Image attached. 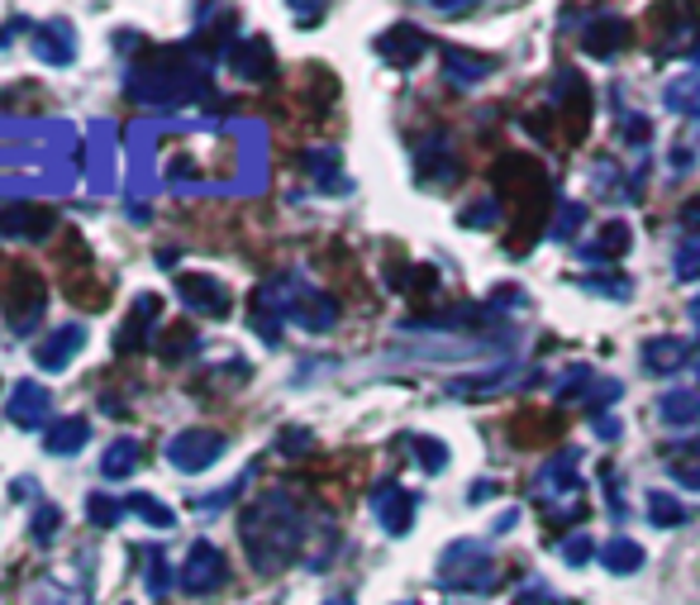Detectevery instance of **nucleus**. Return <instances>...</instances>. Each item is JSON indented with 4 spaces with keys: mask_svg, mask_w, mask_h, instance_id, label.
I'll return each mask as SVG.
<instances>
[{
    "mask_svg": "<svg viewBox=\"0 0 700 605\" xmlns=\"http://www.w3.org/2000/svg\"><path fill=\"white\" fill-rule=\"evenodd\" d=\"M519 605H553V592L544 582H534V586H524V592H519Z\"/></svg>",
    "mask_w": 700,
    "mask_h": 605,
    "instance_id": "obj_43",
    "label": "nucleus"
},
{
    "mask_svg": "<svg viewBox=\"0 0 700 605\" xmlns=\"http://www.w3.org/2000/svg\"><path fill=\"white\" fill-rule=\"evenodd\" d=\"M644 372H653V377H672L687 368V358H691V343L687 339H677V334H658V339H648L644 343Z\"/></svg>",
    "mask_w": 700,
    "mask_h": 605,
    "instance_id": "obj_14",
    "label": "nucleus"
},
{
    "mask_svg": "<svg viewBox=\"0 0 700 605\" xmlns=\"http://www.w3.org/2000/svg\"><path fill=\"white\" fill-rule=\"evenodd\" d=\"M600 563H606L610 577H634V572L648 563V553H644V544H634V539L615 534L610 544H600Z\"/></svg>",
    "mask_w": 700,
    "mask_h": 605,
    "instance_id": "obj_21",
    "label": "nucleus"
},
{
    "mask_svg": "<svg viewBox=\"0 0 700 605\" xmlns=\"http://www.w3.org/2000/svg\"><path fill=\"white\" fill-rule=\"evenodd\" d=\"M86 511H91V524H95V530H115V524H120V505L110 501V496H91V501H86Z\"/></svg>",
    "mask_w": 700,
    "mask_h": 605,
    "instance_id": "obj_41",
    "label": "nucleus"
},
{
    "mask_svg": "<svg viewBox=\"0 0 700 605\" xmlns=\"http://www.w3.org/2000/svg\"><path fill=\"white\" fill-rule=\"evenodd\" d=\"M581 219H586V205H577V201H563V205H558V219H553V225H548L544 234L553 238V244H563V238H572V234H577V225H581Z\"/></svg>",
    "mask_w": 700,
    "mask_h": 605,
    "instance_id": "obj_31",
    "label": "nucleus"
},
{
    "mask_svg": "<svg viewBox=\"0 0 700 605\" xmlns=\"http://www.w3.org/2000/svg\"><path fill=\"white\" fill-rule=\"evenodd\" d=\"M286 320H296L306 329H329L333 320H339V306H333V296H325V291H300V296H291Z\"/></svg>",
    "mask_w": 700,
    "mask_h": 605,
    "instance_id": "obj_18",
    "label": "nucleus"
},
{
    "mask_svg": "<svg viewBox=\"0 0 700 605\" xmlns=\"http://www.w3.org/2000/svg\"><path fill=\"white\" fill-rule=\"evenodd\" d=\"M177 291H182L186 306H196L200 315H219V320L229 315V291H225V286H219L215 277H205V273H182V277H177Z\"/></svg>",
    "mask_w": 700,
    "mask_h": 605,
    "instance_id": "obj_12",
    "label": "nucleus"
},
{
    "mask_svg": "<svg viewBox=\"0 0 700 605\" xmlns=\"http://www.w3.org/2000/svg\"><path fill=\"white\" fill-rule=\"evenodd\" d=\"M410 443H415V463L424 468V472H443V468H449V449H443V439H410Z\"/></svg>",
    "mask_w": 700,
    "mask_h": 605,
    "instance_id": "obj_32",
    "label": "nucleus"
},
{
    "mask_svg": "<svg viewBox=\"0 0 700 605\" xmlns=\"http://www.w3.org/2000/svg\"><path fill=\"white\" fill-rule=\"evenodd\" d=\"M372 511H377L381 530H387L391 539H405V534H410V524H415L420 496H415V491H405L401 482H377V491H372Z\"/></svg>",
    "mask_w": 700,
    "mask_h": 605,
    "instance_id": "obj_6",
    "label": "nucleus"
},
{
    "mask_svg": "<svg viewBox=\"0 0 700 605\" xmlns=\"http://www.w3.org/2000/svg\"><path fill=\"white\" fill-rule=\"evenodd\" d=\"M519 368H515V362H505V368H491L486 377H453L449 381V391L453 396H491V391H505V387H515V377Z\"/></svg>",
    "mask_w": 700,
    "mask_h": 605,
    "instance_id": "obj_23",
    "label": "nucleus"
},
{
    "mask_svg": "<svg viewBox=\"0 0 700 605\" xmlns=\"http://www.w3.org/2000/svg\"><path fill=\"white\" fill-rule=\"evenodd\" d=\"M196 329H191V325H172L167 334H163V339H157V358H163V362H182V358H191V353H196Z\"/></svg>",
    "mask_w": 700,
    "mask_h": 605,
    "instance_id": "obj_29",
    "label": "nucleus"
},
{
    "mask_svg": "<svg viewBox=\"0 0 700 605\" xmlns=\"http://www.w3.org/2000/svg\"><path fill=\"white\" fill-rule=\"evenodd\" d=\"M229 68L244 76V82H267L272 68H277V62H272V43H267V39H244L229 53Z\"/></svg>",
    "mask_w": 700,
    "mask_h": 605,
    "instance_id": "obj_17",
    "label": "nucleus"
},
{
    "mask_svg": "<svg viewBox=\"0 0 700 605\" xmlns=\"http://www.w3.org/2000/svg\"><path fill=\"white\" fill-rule=\"evenodd\" d=\"M167 458H172V468H182V472H205L225 458V439H219L215 429H186V434L172 439Z\"/></svg>",
    "mask_w": 700,
    "mask_h": 605,
    "instance_id": "obj_7",
    "label": "nucleus"
},
{
    "mask_svg": "<svg viewBox=\"0 0 700 605\" xmlns=\"http://www.w3.org/2000/svg\"><path fill=\"white\" fill-rule=\"evenodd\" d=\"M667 476L687 491H700V458H667Z\"/></svg>",
    "mask_w": 700,
    "mask_h": 605,
    "instance_id": "obj_39",
    "label": "nucleus"
},
{
    "mask_svg": "<svg viewBox=\"0 0 700 605\" xmlns=\"http://www.w3.org/2000/svg\"><path fill=\"white\" fill-rule=\"evenodd\" d=\"M157 310H163V300H157V296H138V300H134V315L124 320L120 339H115L120 353H130V348H138L143 339H148V325L157 320Z\"/></svg>",
    "mask_w": 700,
    "mask_h": 605,
    "instance_id": "obj_22",
    "label": "nucleus"
},
{
    "mask_svg": "<svg viewBox=\"0 0 700 605\" xmlns=\"http://www.w3.org/2000/svg\"><path fill=\"white\" fill-rule=\"evenodd\" d=\"M377 53L387 58L395 72H410L429 53V34H424V29H415V24H391L387 34L377 39Z\"/></svg>",
    "mask_w": 700,
    "mask_h": 605,
    "instance_id": "obj_8",
    "label": "nucleus"
},
{
    "mask_svg": "<svg viewBox=\"0 0 700 605\" xmlns=\"http://www.w3.org/2000/svg\"><path fill=\"white\" fill-rule=\"evenodd\" d=\"M415 167H420V177L424 186L434 182V186H449L457 177V148H453V139L449 134H429L420 148H415Z\"/></svg>",
    "mask_w": 700,
    "mask_h": 605,
    "instance_id": "obj_10",
    "label": "nucleus"
},
{
    "mask_svg": "<svg viewBox=\"0 0 700 605\" xmlns=\"http://www.w3.org/2000/svg\"><path fill=\"white\" fill-rule=\"evenodd\" d=\"M629 39H634L629 20H619V14H596V20L581 29V53H586V58L610 62L619 48H629Z\"/></svg>",
    "mask_w": 700,
    "mask_h": 605,
    "instance_id": "obj_9",
    "label": "nucleus"
},
{
    "mask_svg": "<svg viewBox=\"0 0 700 605\" xmlns=\"http://www.w3.org/2000/svg\"><path fill=\"white\" fill-rule=\"evenodd\" d=\"M58 229V215L43 211V205H10L0 211V234H14V238H48Z\"/></svg>",
    "mask_w": 700,
    "mask_h": 605,
    "instance_id": "obj_15",
    "label": "nucleus"
},
{
    "mask_svg": "<svg viewBox=\"0 0 700 605\" xmlns=\"http://www.w3.org/2000/svg\"><path fill=\"white\" fill-rule=\"evenodd\" d=\"M629 244H634L629 219H610V225L600 229L596 238H586V244L577 248V258H581V263H591V267H606V263H615V258H625Z\"/></svg>",
    "mask_w": 700,
    "mask_h": 605,
    "instance_id": "obj_11",
    "label": "nucleus"
},
{
    "mask_svg": "<svg viewBox=\"0 0 700 605\" xmlns=\"http://www.w3.org/2000/svg\"><path fill=\"white\" fill-rule=\"evenodd\" d=\"M0 310L14 329H29L43 315V281L39 273H29L24 263H14L6 277H0Z\"/></svg>",
    "mask_w": 700,
    "mask_h": 605,
    "instance_id": "obj_4",
    "label": "nucleus"
},
{
    "mask_svg": "<svg viewBox=\"0 0 700 605\" xmlns=\"http://www.w3.org/2000/svg\"><path fill=\"white\" fill-rule=\"evenodd\" d=\"M596 434L600 439H619V434H625V424H619V420H596Z\"/></svg>",
    "mask_w": 700,
    "mask_h": 605,
    "instance_id": "obj_47",
    "label": "nucleus"
},
{
    "mask_svg": "<svg viewBox=\"0 0 700 605\" xmlns=\"http://www.w3.org/2000/svg\"><path fill=\"white\" fill-rule=\"evenodd\" d=\"M138 458H143V449L134 439H115L105 449V458H101V476H105V482H124V476L138 468Z\"/></svg>",
    "mask_w": 700,
    "mask_h": 605,
    "instance_id": "obj_26",
    "label": "nucleus"
},
{
    "mask_svg": "<svg viewBox=\"0 0 700 605\" xmlns=\"http://www.w3.org/2000/svg\"><path fill=\"white\" fill-rule=\"evenodd\" d=\"M244 548L258 572H277L300 553V539H306V520H300L296 501L286 491H267L262 501H253L244 511Z\"/></svg>",
    "mask_w": 700,
    "mask_h": 605,
    "instance_id": "obj_1",
    "label": "nucleus"
},
{
    "mask_svg": "<svg viewBox=\"0 0 700 605\" xmlns=\"http://www.w3.org/2000/svg\"><path fill=\"white\" fill-rule=\"evenodd\" d=\"M58 524H62V515L53 511V505H43V511L34 515V544H53V539H58Z\"/></svg>",
    "mask_w": 700,
    "mask_h": 605,
    "instance_id": "obj_42",
    "label": "nucleus"
},
{
    "mask_svg": "<svg viewBox=\"0 0 700 605\" xmlns=\"http://www.w3.org/2000/svg\"><path fill=\"white\" fill-rule=\"evenodd\" d=\"M558 553H563V563L567 567H586L591 558H600V548H596V539L586 534V530H577V534H567L563 544H558Z\"/></svg>",
    "mask_w": 700,
    "mask_h": 605,
    "instance_id": "obj_30",
    "label": "nucleus"
},
{
    "mask_svg": "<svg viewBox=\"0 0 700 605\" xmlns=\"http://www.w3.org/2000/svg\"><path fill=\"white\" fill-rule=\"evenodd\" d=\"M586 387H596V368H586V362H577V368H567V377L558 381V387H553V396H558V401H572V396H586Z\"/></svg>",
    "mask_w": 700,
    "mask_h": 605,
    "instance_id": "obj_34",
    "label": "nucleus"
},
{
    "mask_svg": "<svg viewBox=\"0 0 700 605\" xmlns=\"http://www.w3.org/2000/svg\"><path fill=\"white\" fill-rule=\"evenodd\" d=\"M581 449L553 453L534 476V501L548 524H581L586 520V482H581Z\"/></svg>",
    "mask_w": 700,
    "mask_h": 605,
    "instance_id": "obj_2",
    "label": "nucleus"
},
{
    "mask_svg": "<svg viewBox=\"0 0 700 605\" xmlns=\"http://www.w3.org/2000/svg\"><path fill=\"white\" fill-rule=\"evenodd\" d=\"M491 496H496V482H491V476H482V482L467 491V501H472V505H476V501H491Z\"/></svg>",
    "mask_w": 700,
    "mask_h": 605,
    "instance_id": "obj_46",
    "label": "nucleus"
},
{
    "mask_svg": "<svg viewBox=\"0 0 700 605\" xmlns=\"http://www.w3.org/2000/svg\"><path fill=\"white\" fill-rule=\"evenodd\" d=\"M443 72L457 86H482L491 72H496V58L486 53H467V48H443Z\"/></svg>",
    "mask_w": 700,
    "mask_h": 605,
    "instance_id": "obj_16",
    "label": "nucleus"
},
{
    "mask_svg": "<svg viewBox=\"0 0 700 605\" xmlns=\"http://www.w3.org/2000/svg\"><path fill=\"white\" fill-rule=\"evenodd\" d=\"M130 511H134V515H143L148 524H157V530H172V524H177V515H172L163 501L143 496V491H138V496H130Z\"/></svg>",
    "mask_w": 700,
    "mask_h": 605,
    "instance_id": "obj_33",
    "label": "nucleus"
},
{
    "mask_svg": "<svg viewBox=\"0 0 700 605\" xmlns=\"http://www.w3.org/2000/svg\"><path fill=\"white\" fill-rule=\"evenodd\" d=\"M581 291H606V296H615V300H629L634 281H629V277H581Z\"/></svg>",
    "mask_w": 700,
    "mask_h": 605,
    "instance_id": "obj_40",
    "label": "nucleus"
},
{
    "mask_svg": "<svg viewBox=\"0 0 700 605\" xmlns=\"http://www.w3.org/2000/svg\"><path fill=\"white\" fill-rule=\"evenodd\" d=\"M619 134H625V139L634 143V148H644V143L653 139V124H648V120L639 115V110H619Z\"/></svg>",
    "mask_w": 700,
    "mask_h": 605,
    "instance_id": "obj_38",
    "label": "nucleus"
},
{
    "mask_svg": "<svg viewBox=\"0 0 700 605\" xmlns=\"http://www.w3.org/2000/svg\"><path fill=\"white\" fill-rule=\"evenodd\" d=\"M401 605H420V601H401Z\"/></svg>",
    "mask_w": 700,
    "mask_h": 605,
    "instance_id": "obj_50",
    "label": "nucleus"
},
{
    "mask_svg": "<svg viewBox=\"0 0 700 605\" xmlns=\"http://www.w3.org/2000/svg\"><path fill=\"white\" fill-rule=\"evenodd\" d=\"M662 105L681 120H700V68L672 76V82L662 86Z\"/></svg>",
    "mask_w": 700,
    "mask_h": 605,
    "instance_id": "obj_20",
    "label": "nucleus"
},
{
    "mask_svg": "<svg viewBox=\"0 0 700 605\" xmlns=\"http://www.w3.org/2000/svg\"><path fill=\"white\" fill-rule=\"evenodd\" d=\"M648 520H653L658 530H681L691 515H687V505H681L672 491H648Z\"/></svg>",
    "mask_w": 700,
    "mask_h": 605,
    "instance_id": "obj_28",
    "label": "nucleus"
},
{
    "mask_svg": "<svg viewBox=\"0 0 700 605\" xmlns=\"http://www.w3.org/2000/svg\"><path fill=\"white\" fill-rule=\"evenodd\" d=\"M82 348H86V329L82 325H62V329H53V339H43L34 348V362L43 372H62L76 353H82Z\"/></svg>",
    "mask_w": 700,
    "mask_h": 605,
    "instance_id": "obj_13",
    "label": "nucleus"
},
{
    "mask_svg": "<svg viewBox=\"0 0 700 605\" xmlns=\"http://www.w3.org/2000/svg\"><path fill=\"white\" fill-rule=\"evenodd\" d=\"M515 524H519V511L511 505V511H501V515H496V524H491V534H511Z\"/></svg>",
    "mask_w": 700,
    "mask_h": 605,
    "instance_id": "obj_45",
    "label": "nucleus"
},
{
    "mask_svg": "<svg viewBox=\"0 0 700 605\" xmlns=\"http://www.w3.org/2000/svg\"><path fill=\"white\" fill-rule=\"evenodd\" d=\"M325 605H353V601H348V596H333V601H325Z\"/></svg>",
    "mask_w": 700,
    "mask_h": 605,
    "instance_id": "obj_49",
    "label": "nucleus"
},
{
    "mask_svg": "<svg viewBox=\"0 0 700 605\" xmlns=\"http://www.w3.org/2000/svg\"><path fill=\"white\" fill-rule=\"evenodd\" d=\"M143 567H148V596H167L172 577H167V558H163V553L143 548Z\"/></svg>",
    "mask_w": 700,
    "mask_h": 605,
    "instance_id": "obj_36",
    "label": "nucleus"
},
{
    "mask_svg": "<svg viewBox=\"0 0 700 605\" xmlns=\"http://www.w3.org/2000/svg\"><path fill=\"white\" fill-rule=\"evenodd\" d=\"M10 420L20 429H39L48 420V391L39 381H20V387L10 391Z\"/></svg>",
    "mask_w": 700,
    "mask_h": 605,
    "instance_id": "obj_19",
    "label": "nucleus"
},
{
    "mask_svg": "<svg viewBox=\"0 0 700 605\" xmlns=\"http://www.w3.org/2000/svg\"><path fill=\"white\" fill-rule=\"evenodd\" d=\"M439 586L443 592H491L496 586V558L482 539H453L439 553Z\"/></svg>",
    "mask_w": 700,
    "mask_h": 605,
    "instance_id": "obj_3",
    "label": "nucleus"
},
{
    "mask_svg": "<svg viewBox=\"0 0 700 605\" xmlns=\"http://www.w3.org/2000/svg\"><path fill=\"white\" fill-rule=\"evenodd\" d=\"M225 577H229L225 553L200 539V544H191V553H186V563L177 572V586L186 596H205V592H215V586H225Z\"/></svg>",
    "mask_w": 700,
    "mask_h": 605,
    "instance_id": "obj_5",
    "label": "nucleus"
},
{
    "mask_svg": "<svg viewBox=\"0 0 700 605\" xmlns=\"http://www.w3.org/2000/svg\"><path fill=\"white\" fill-rule=\"evenodd\" d=\"M34 53H39L43 62H72V53H76L72 29H68V24H43V29H34Z\"/></svg>",
    "mask_w": 700,
    "mask_h": 605,
    "instance_id": "obj_25",
    "label": "nucleus"
},
{
    "mask_svg": "<svg viewBox=\"0 0 700 605\" xmlns=\"http://www.w3.org/2000/svg\"><path fill=\"white\" fill-rule=\"evenodd\" d=\"M691 320H696V325H700V296H696V300H691Z\"/></svg>",
    "mask_w": 700,
    "mask_h": 605,
    "instance_id": "obj_48",
    "label": "nucleus"
},
{
    "mask_svg": "<svg viewBox=\"0 0 700 605\" xmlns=\"http://www.w3.org/2000/svg\"><path fill=\"white\" fill-rule=\"evenodd\" d=\"M658 420L662 424H700V391L696 387L667 391L658 401Z\"/></svg>",
    "mask_w": 700,
    "mask_h": 605,
    "instance_id": "obj_24",
    "label": "nucleus"
},
{
    "mask_svg": "<svg viewBox=\"0 0 700 605\" xmlns=\"http://www.w3.org/2000/svg\"><path fill=\"white\" fill-rule=\"evenodd\" d=\"M672 273H677V281H696L700 277V238H681Z\"/></svg>",
    "mask_w": 700,
    "mask_h": 605,
    "instance_id": "obj_35",
    "label": "nucleus"
},
{
    "mask_svg": "<svg viewBox=\"0 0 700 605\" xmlns=\"http://www.w3.org/2000/svg\"><path fill=\"white\" fill-rule=\"evenodd\" d=\"M696 381H700V362H696Z\"/></svg>",
    "mask_w": 700,
    "mask_h": 605,
    "instance_id": "obj_51",
    "label": "nucleus"
},
{
    "mask_svg": "<svg viewBox=\"0 0 700 605\" xmlns=\"http://www.w3.org/2000/svg\"><path fill=\"white\" fill-rule=\"evenodd\" d=\"M496 215H501V205L496 201H476V205H467V211L463 215H457V225H463V229H491V225H496Z\"/></svg>",
    "mask_w": 700,
    "mask_h": 605,
    "instance_id": "obj_37",
    "label": "nucleus"
},
{
    "mask_svg": "<svg viewBox=\"0 0 700 605\" xmlns=\"http://www.w3.org/2000/svg\"><path fill=\"white\" fill-rule=\"evenodd\" d=\"M681 225H687V229L700 238V196H696V201H687V211H681Z\"/></svg>",
    "mask_w": 700,
    "mask_h": 605,
    "instance_id": "obj_44",
    "label": "nucleus"
},
{
    "mask_svg": "<svg viewBox=\"0 0 700 605\" xmlns=\"http://www.w3.org/2000/svg\"><path fill=\"white\" fill-rule=\"evenodd\" d=\"M91 439V420H82V416H72V420H58L53 429H48V453H76V449H82V443Z\"/></svg>",
    "mask_w": 700,
    "mask_h": 605,
    "instance_id": "obj_27",
    "label": "nucleus"
}]
</instances>
